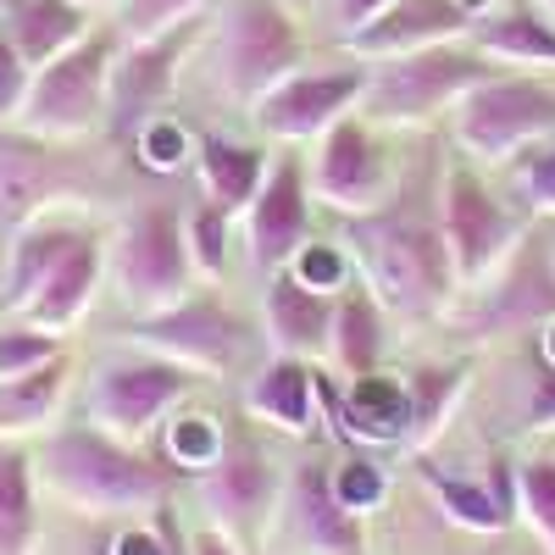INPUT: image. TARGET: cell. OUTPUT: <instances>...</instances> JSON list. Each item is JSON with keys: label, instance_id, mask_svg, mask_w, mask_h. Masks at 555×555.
Wrapping results in <instances>:
<instances>
[{"label": "cell", "instance_id": "25", "mask_svg": "<svg viewBox=\"0 0 555 555\" xmlns=\"http://www.w3.org/2000/svg\"><path fill=\"white\" fill-rule=\"evenodd\" d=\"M0 28H7V39L23 51L28 67H44V62L67 56L78 39L95 34V28H89V12L78 7V0H7Z\"/></svg>", "mask_w": 555, "mask_h": 555}, {"label": "cell", "instance_id": "40", "mask_svg": "<svg viewBox=\"0 0 555 555\" xmlns=\"http://www.w3.org/2000/svg\"><path fill=\"white\" fill-rule=\"evenodd\" d=\"M106 555H190V539H183L178 517L162 505V512H156V528H122V533L112 539Z\"/></svg>", "mask_w": 555, "mask_h": 555}, {"label": "cell", "instance_id": "16", "mask_svg": "<svg viewBox=\"0 0 555 555\" xmlns=\"http://www.w3.org/2000/svg\"><path fill=\"white\" fill-rule=\"evenodd\" d=\"M245 245H250V267L261 278L284 272L306 245H311V183H306V162L300 156H278L256 206L245 211Z\"/></svg>", "mask_w": 555, "mask_h": 555}, {"label": "cell", "instance_id": "12", "mask_svg": "<svg viewBox=\"0 0 555 555\" xmlns=\"http://www.w3.org/2000/svg\"><path fill=\"white\" fill-rule=\"evenodd\" d=\"M195 494L206 505L211 528L245 550V544L267 539V528L278 517V500H284V478H278V467L250 434H222L217 461L206 473H195Z\"/></svg>", "mask_w": 555, "mask_h": 555}, {"label": "cell", "instance_id": "24", "mask_svg": "<svg viewBox=\"0 0 555 555\" xmlns=\"http://www.w3.org/2000/svg\"><path fill=\"white\" fill-rule=\"evenodd\" d=\"M195 167H201V190L211 206H222L228 217H240L256 206L261 183L272 172L261 145H245V139H228V133H201L195 139Z\"/></svg>", "mask_w": 555, "mask_h": 555}, {"label": "cell", "instance_id": "14", "mask_svg": "<svg viewBox=\"0 0 555 555\" xmlns=\"http://www.w3.org/2000/svg\"><path fill=\"white\" fill-rule=\"evenodd\" d=\"M366 95V62L356 67H300L295 78H284L250 106L256 128L278 145H300V139H322L339 117L361 112Z\"/></svg>", "mask_w": 555, "mask_h": 555}, {"label": "cell", "instance_id": "20", "mask_svg": "<svg viewBox=\"0 0 555 555\" xmlns=\"http://www.w3.org/2000/svg\"><path fill=\"white\" fill-rule=\"evenodd\" d=\"M101 278H106V245H101V234H83V240L51 267V278H44V284L23 300L17 322H34V328H44V334H67L73 322L95 306Z\"/></svg>", "mask_w": 555, "mask_h": 555}, {"label": "cell", "instance_id": "15", "mask_svg": "<svg viewBox=\"0 0 555 555\" xmlns=\"http://www.w3.org/2000/svg\"><path fill=\"white\" fill-rule=\"evenodd\" d=\"M278 533L295 555H366V517H356L334 494V467L322 461H300L284 478Z\"/></svg>", "mask_w": 555, "mask_h": 555}, {"label": "cell", "instance_id": "3", "mask_svg": "<svg viewBox=\"0 0 555 555\" xmlns=\"http://www.w3.org/2000/svg\"><path fill=\"white\" fill-rule=\"evenodd\" d=\"M306 62V39L289 0H228L211 34V83L222 101L256 106Z\"/></svg>", "mask_w": 555, "mask_h": 555}, {"label": "cell", "instance_id": "9", "mask_svg": "<svg viewBox=\"0 0 555 555\" xmlns=\"http://www.w3.org/2000/svg\"><path fill=\"white\" fill-rule=\"evenodd\" d=\"M128 345L190 366L195 378H217V373H234V366L250 356L256 334L234 306H222L211 289H195L190 300H178L156 317H133Z\"/></svg>", "mask_w": 555, "mask_h": 555}, {"label": "cell", "instance_id": "30", "mask_svg": "<svg viewBox=\"0 0 555 555\" xmlns=\"http://www.w3.org/2000/svg\"><path fill=\"white\" fill-rule=\"evenodd\" d=\"M328 356H334V366L345 373V384L378 373V361H384V306L373 300V289H366V284H350L339 295Z\"/></svg>", "mask_w": 555, "mask_h": 555}, {"label": "cell", "instance_id": "21", "mask_svg": "<svg viewBox=\"0 0 555 555\" xmlns=\"http://www.w3.org/2000/svg\"><path fill=\"white\" fill-rule=\"evenodd\" d=\"M317 384H322V411H334L345 439L405 444V378L366 373V378H350L345 395H334V384L322 373H317Z\"/></svg>", "mask_w": 555, "mask_h": 555}, {"label": "cell", "instance_id": "35", "mask_svg": "<svg viewBox=\"0 0 555 555\" xmlns=\"http://www.w3.org/2000/svg\"><path fill=\"white\" fill-rule=\"evenodd\" d=\"M133 156L145 162L151 172H178L183 162H195V139H190V128L167 112V117H151L145 128L133 133Z\"/></svg>", "mask_w": 555, "mask_h": 555}, {"label": "cell", "instance_id": "41", "mask_svg": "<svg viewBox=\"0 0 555 555\" xmlns=\"http://www.w3.org/2000/svg\"><path fill=\"white\" fill-rule=\"evenodd\" d=\"M28 83H34V67L7 39V28H0V128H17V117L28 106Z\"/></svg>", "mask_w": 555, "mask_h": 555}, {"label": "cell", "instance_id": "36", "mask_svg": "<svg viewBox=\"0 0 555 555\" xmlns=\"http://www.w3.org/2000/svg\"><path fill=\"white\" fill-rule=\"evenodd\" d=\"M517 500H522V522L555 550V461H522L517 467Z\"/></svg>", "mask_w": 555, "mask_h": 555}, {"label": "cell", "instance_id": "34", "mask_svg": "<svg viewBox=\"0 0 555 555\" xmlns=\"http://www.w3.org/2000/svg\"><path fill=\"white\" fill-rule=\"evenodd\" d=\"M211 0H122V12H117V34L122 44L133 39H156L178 23H190V17H206Z\"/></svg>", "mask_w": 555, "mask_h": 555}, {"label": "cell", "instance_id": "4", "mask_svg": "<svg viewBox=\"0 0 555 555\" xmlns=\"http://www.w3.org/2000/svg\"><path fill=\"white\" fill-rule=\"evenodd\" d=\"M500 67L473 51L467 39L450 44H428L395 62H366V95H361V117L366 122H389V128H416L434 122L439 112H455L461 95H473L478 83H489Z\"/></svg>", "mask_w": 555, "mask_h": 555}, {"label": "cell", "instance_id": "18", "mask_svg": "<svg viewBox=\"0 0 555 555\" xmlns=\"http://www.w3.org/2000/svg\"><path fill=\"white\" fill-rule=\"evenodd\" d=\"M73 190V178L62 156L44 139L23 128H0V228H28L44 217V206L62 201Z\"/></svg>", "mask_w": 555, "mask_h": 555}, {"label": "cell", "instance_id": "6", "mask_svg": "<svg viewBox=\"0 0 555 555\" xmlns=\"http://www.w3.org/2000/svg\"><path fill=\"white\" fill-rule=\"evenodd\" d=\"M106 278L133 317H156L178 300H190L201 284H195L190 240H183V211L167 201L128 211V222L117 228L106 250Z\"/></svg>", "mask_w": 555, "mask_h": 555}, {"label": "cell", "instance_id": "39", "mask_svg": "<svg viewBox=\"0 0 555 555\" xmlns=\"http://www.w3.org/2000/svg\"><path fill=\"white\" fill-rule=\"evenodd\" d=\"M334 494L350 505L356 517H366L389 494V473L378 467V461H366V455H350L345 467H334Z\"/></svg>", "mask_w": 555, "mask_h": 555}, {"label": "cell", "instance_id": "49", "mask_svg": "<svg viewBox=\"0 0 555 555\" xmlns=\"http://www.w3.org/2000/svg\"><path fill=\"white\" fill-rule=\"evenodd\" d=\"M461 7H467V12L478 17V12H489V7H500V0H461Z\"/></svg>", "mask_w": 555, "mask_h": 555}, {"label": "cell", "instance_id": "44", "mask_svg": "<svg viewBox=\"0 0 555 555\" xmlns=\"http://www.w3.org/2000/svg\"><path fill=\"white\" fill-rule=\"evenodd\" d=\"M522 428H528V434H555V366H550V361L539 366V378H533V389H528Z\"/></svg>", "mask_w": 555, "mask_h": 555}, {"label": "cell", "instance_id": "8", "mask_svg": "<svg viewBox=\"0 0 555 555\" xmlns=\"http://www.w3.org/2000/svg\"><path fill=\"white\" fill-rule=\"evenodd\" d=\"M555 133V83L528 73H494L455 101V145L478 162H512Z\"/></svg>", "mask_w": 555, "mask_h": 555}, {"label": "cell", "instance_id": "19", "mask_svg": "<svg viewBox=\"0 0 555 555\" xmlns=\"http://www.w3.org/2000/svg\"><path fill=\"white\" fill-rule=\"evenodd\" d=\"M334 311H339V295L306 289L295 272H272L261 289V339L272 356L311 361L334 345Z\"/></svg>", "mask_w": 555, "mask_h": 555}, {"label": "cell", "instance_id": "31", "mask_svg": "<svg viewBox=\"0 0 555 555\" xmlns=\"http://www.w3.org/2000/svg\"><path fill=\"white\" fill-rule=\"evenodd\" d=\"M423 478H428V489L439 494V505H444V517H450V522L473 528V533H500V528H505V517H500V505H494V494H489L483 478H478V483H467V478H444L439 467H423Z\"/></svg>", "mask_w": 555, "mask_h": 555}, {"label": "cell", "instance_id": "29", "mask_svg": "<svg viewBox=\"0 0 555 555\" xmlns=\"http://www.w3.org/2000/svg\"><path fill=\"white\" fill-rule=\"evenodd\" d=\"M39 550V473L17 439H0V555Z\"/></svg>", "mask_w": 555, "mask_h": 555}, {"label": "cell", "instance_id": "23", "mask_svg": "<svg viewBox=\"0 0 555 555\" xmlns=\"http://www.w3.org/2000/svg\"><path fill=\"white\" fill-rule=\"evenodd\" d=\"M245 411L267 428H284V434H311L317 411H322V384H317V366L295 361V356H272L261 373L245 389Z\"/></svg>", "mask_w": 555, "mask_h": 555}, {"label": "cell", "instance_id": "48", "mask_svg": "<svg viewBox=\"0 0 555 555\" xmlns=\"http://www.w3.org/2000/svg\"><path fill=\"white\" fill-rule=\"evenodd\" d=\"M78 7H83V12H101V7H117V12H122V0H78Z\"/></svg>", "mask_w": 555, "mask_h": 555}, {"label": "cell", "instance_id": "37", "mask_svg": "<svg viewBox=\"0 0 555 555\" xmlns=\"http://www.w3.org/2000/svg\"><path fill=\"white\" fill-rule=\"evenodd\" d=\"M56 356H67L62 334H44L34 322H12V328H0V384L23 378V373H34V366L56 361Z\"/></svg>", "mask_w": 555, "mask_h": 555}, {"label": "cell", "instance_id": "1", "mask_svg": "<svg viewBox=\"0 0 555 555\" xmlns=\"http://www.w3.org/2000/svg\"><path fill=\"white\" fill-rule=\"evenodd\" d=\"M339 245L350 250V267L361 272V284L373 289L384 311L439 317L455 295L439 183L428 178H400L395 201L373 217H350Z\"/></svg>", "mask_w": 555, "mask_h": 555}, {"label": "cell", "instance_id": "28", "mask_svg": "<svg viewBox=\"0 0 555 555\" xmlns=\"http://www.w3.org/2000/svg\"><path fill=\"white\" fill-rule=\"evenodd\" d=\"M67 384H73L67 356L34 366V373H23V378H7L0 384V439H23V434L51 428L62 400H67Z\"/></svg>", "mask_w": 555, "mask_h": 555}, {"label": "cell", "instance_id": "51", "mask_svg": "<svg viewBox=\"0 0 555 555\" xmlns=\"http://www.w3.org/2000/svg\"><path fill=\"white\" fill-rule=\"evenodd\" d=\"M0 12H7V0H0Z\"/></svg>", "mask_w": 555, "mask_h": 555}, {"label": "cell", "instance_id": "10", "mask_svg": "<svg viewBox=\"0 0 555 555\" xmlns=\"http://www.w3.org/2000/svg\"><path fill=\"white\" fill-rule=\"evenodd\" d=\"M190 389H195L190 366L162 361L151 350H128V356H112L95 373V384H89V423L122 444H145L183 405Z\"/></svg>", "mask_w": 555, "mask_h": 555}, {"label": "cell", "instance_id": "47", "mask_svg": "<svg viewBox=\"0 0 555 555\" xmlns=\"http://www.w3.org/2000/svg\"><path fill=\"white\" fill-rule=\"evenodd\" d=\"M544 361H550V366H555V317H550V322H544Z\"/></svg>", "mask_w": 555, "mask_h": 555}, {"label": "cell", "instance_id": "32", "mask_svg": "<svg viewBox=\"0 0 555 555\" xmlns=\"http://www.w3.org/2000/svg\"><path fill=\"white\" fill-rule=\"evenodd\" d=\"M183 240H190V261H195V278H206V284H217L222 267H228V240H234V217H228L222 206H195L190 217H183Z\"/></svg>", "mask_w": 555, "mask_h": 555}, {"label": "cell", "instance_id": "33", "mask_svg": "<svg viewBox=\"0 0 555 555\" xmlns=\"http://www.w3.org/2000/svg\"><path fill=\"white\" fill-rule=\"evenodd\" d=\"M162 444H167V467L172 473H206L217 450H222V428L211 423V416H172V423H162Z\"/></svg>", "mask_w": 555, "mask_h": 555}, {"label": "cell", "instance_id": "27", "mask_svg": "<svg viewBox=\"0 0 555 555\" xmlns=\"http://www.w3.org/2000/svg\"><path fill=\"white\" fill-rule=\"evenodd\" d=\"M83 234H89V228L62 222V217H39V222L17 228L12 250H7V311H12V317L23 311V300L44 284V278H51V267H56Z\"/></svg>", "mask_w": 555, "mask_h": 555}, {"label": "cell", "instance_id": "22", "mask_svg": "<svg viewBox=\"0 0 555 555\" xmlns=\"http://www.w3.org/2000/svg\"><path fill=\"white\" fill-rule=\"evenodd\" d=\"M467 44L489 62H517V67H555V23L533 0H500L478 12L467 28Z\"/></svg>", "mask_w": 555, "mask_h": 555}, {"label": "cell", "instance_id": "45", "mask_svg": "<svg viewBox=\"0 0 555 555\" xmlns=\"http://www.w3.org/2000/svg\"><path fill=\"white\" fill-rule=\"evenodd\" d=\"M328 7L339 12V23H345V34H356L361 23H373V17H384L395 0H328Z\"/></svg>", "mask_w": 555, "mask_h": 555}, {"label": "cell", "instance_id": "43", "mask_svg": "<svg viewBox=\"0 0 555 555\" xmlns=\"http://www.w3.org/2000/svg\"><path fill=\"white\" fill-rule=\"evenodd\" d=\"M483 483H489V494H494V505H500L505 528H512V522L522 517V500H517V461L505 455V450H489V461H483Z\"/></svg>", "mask_w": 555, "mask_h": 555}, {"label": "cell", "instance_id": "52", "mask_svg": "<svg viewBox=\"0 0 555 555\" xmlns=\"http://www.w3.org/2000/svg\"><path fill=\"white\" fill-rule=\"evenodd\" d=\"M550 7H555V0H550Z\"/></svg>", "mask_w": 555, "mask_h": 555}, {"label": "cell", "instance_id": "11", "mask_svg": "<svg viewBox=\"0 0 555 555\" xmlns=\"http://www.w3.org/2000/svg\"><path fill=\"white\" fill-rule=\"evenodd\" d=\"M306 183H311V195L322 206L350 222V217L384 211L395 201V190H400V172H395L389 151L378 145L373 122H366L361 112H350V117H339L328 133L317 139Z\"/></svg>", "mask_w": 555, "mask_h": 555}, {"label": "cell", "instance_id": "7", "mask_svg": "<svg viewBox=\"0 0 555 555\" xmlns=\"http://www.w3.org/2000/svg\"><path fill=\"white\" fill-rule=\"evenodd\" d=\"M439 211H444V245L461 289H483L522 245V217L461 162L439 172Z\"/></svg>", "mask_w": 555, "mask_h": 555}, {"label": "cell", "instance_id": "13", "mask_svg": "<svg viewBox=\"0 0 555 555\" xmlns=\"http://www.w3.org/2000/svg\"><path fill=\"white\" fill-rule=\"evenodd\" d=\"M206 34V17H190L156 39H133L117 51V67H112V133L133 139L151 117H167V101L178 89V67L190 62L195 39Z\"/></svg>", "mask_w": 555, "mask_h": 555}, {"label": "cell", "instance_id": "2", "mask_svg": "<svg viewBox=\"0 0 555 555\" xmlns=\"http://www.w3.org/2000/svg\"><path fill=\"white\" fill-rule=\"evenodd\" d=\"M39 489L73 505L83 517H128V512H162L172 494V467L156 455H145L139 444L112 439L95 423H73L44 439V450L34 455Z\"/></svg>", "mask_w": 555, "mask_h": 555}, {"label": "cell", "instance_id": "17", "mask_svg": "<svg viewBox=\"0 0 555 555\" xmlns=\"http://www.w3.org/2000/svg\"><path fill=\"white\" fill-rule=\"evenodd\" d=\"M467 28H473V12L461 0H395L384 17L345 34V51L356 62H395L411 51H428V44L467 39Z\"/></svg>", "mask_w": 555, "mask_h": 555}, {"label": "cell", "instance_id": "42", "mask_svg": "<svg viewBox=\"0 0 555 555\" xmlns=\"http://www.w3.org/2000/svg\"><path fill=\"white\" fill-rule=\"evenodd\" d=\"M517 183H522V201H528L533 211H544V217H555V145H544V151H533V156L522 162V172H517Z\"/></svg>", "mask_w": 555, "mask_h": 555}, {"label": "cell", "instance_id": "50", "mask_svg": "<svg viewBox=\"0 0 555 555\" xmlns=\"http://www.w3.org/2000/svg\"><path fill=\"white\" fill-rule=\"evenodd\" d=\"M289 7H322V0H289Z\"/></svg>", "mask_w": 555, "mask_h": 555}, {"label": "cell", "instance_id": "38", "mask_svg": "<svg viewBox=\"0 0 555 555\" xmlns=\"http://www.w3.org/2000/svg\"><path fill=\"white\" fill-rule=\"evenodd\" d=\"M284 272H295L306 289H322V295H345L350 289V250L345 245H306Z\"/></svg>", "mask_w": 555, "mask_h": 555}, {"label": "cell", "instance_id": "46", "mask_svg": "<svg viewBox=\"0 0 555 555\" xmlns=\"http://www.w3.org/2000/svg\"><path fill=\"white\" fill-rule=\"evenodd\" d=\"M190 555H245L228 533H217V528H195L190 533Z\"/></svg>", "mask_w": 555, "mask_h": 555}, {"label": "cell", "instance_id": "5", "mask_svg": "<svg viewBox=\"0 0 555 555\" xmlns=\"http://www.w3.org/2000/svg\"><path fill=\"white\" fill-rule=\"evenodd\" d=\"M117 51H122V34L95 28L89 39H78L67 56L34 67L28 106H23L17 128L44 139V145H67V139L95 133L112 117V67H117Z\"/></svg>", "mask_w": 555, "mask_h": 555}, {"label": "cell", "instance_id": "26", "mask_svg": "<svg viewBox=\"0 0 555 555\" xmlns=\"http://www.w3.org/2000/svg\"><path fill=\"white\" fill-rule=\"evenodd\" d=\"M467 384H473V356L428 361V366H416V373H405V444L411 450H428L444 434V423L455 416Z\"/></svg>", "mask_w": 555, "mask_h": 555}]
</instances>
